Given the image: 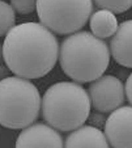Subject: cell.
I'll return each mask as SVG.
<instances>
[{
    "instance_id": "12",
    "label": "cell",
    "mask_w": 132,
    "mask_h": 148,
    "mask_svg": "<svg viewBox=\"0 0 132 148\" xmlns=\"http://www.w3.org/2000/svg\"><path fill=\"white\" fill-rule=\"evenodd\" d=\"M16 12L11 7V4L0 0V37L7 36L9 30L16 24Z\"/></svg>"
},
{
    "instance_id": "3",
    "label": "cell",
    "mask_w": 132,
    "mask_h": 148,
    "mask_svg": "<svg viewBox=\"0 0 132 148\" xmlns=\"http://www.w3.org/2000/svg\"><path fill=\"white\" fill-rule=\"evenodd\" d=\"M88 92L76 81L52 84L42 97V117L58 131H73L86 122L90 115Z\"/></svg>"
},
{
    "instance_id": "11",
    "label": "cell",
    "mask_w": 132,
    "mask_h": 148,
    "mask_svg": "<svg viewBox=\"0 0 132 148\" xmlns=\"http://www.w3.org/2000/svg\"><path fill=\"white\" fill-rule=\"evenodd\" d=\"M89 25L93 36L101 39L112 37L119 26L115 13H112L107 9H99V11L94 12L89 18Z\"/></svg>"
},
{
    "instance_id": "4",
    "label": "cell",
    "mask_w": 132,
    "mask_h": 148,
    "mask_svg": "<svg viewBox=\"0 0 132 148\" xmlns=\"http://www.w3.org/2000/svg\"><path fill=\"white\" fill-rule=\"evenodd\" d=\"M41 103L39 90L30 80L18 76L0 80V126L25 129L38 118Z\"/></svg>"
},
{
    "instance_id": "8",
    "label": "cell",
    "mask_w": 132,
    "mask_h": 148,
    "mask_svg": "<svg viewBox=\"0 0 132 148\" xmlns=\"http://www.w3.org/2000/svg\"><path fill=\"white\" fill-rule=\"evenodd\" d=\"M16 148H64V145L58 130L47 123H31L18 135Z\"/></svg>"
},
{
    "instance_id": "6",
    "label": "cell",
    "mask_w": 132,
    "mask_h": 148,
    "mask_svg": "<svg viewBox=\"0 0 132 148\" xmlns=\"http://www.w3.org/2000/svg\"><path fill=\"white\" fill-rule=\"evenodd\" d=\"M88 95L92 106L101 113H111L120 108L126 98L124 85L112 75H102L92 81Z\"/></svg>"
},
{
    "instance_id": "7",
    "label": "cell",
    "mask_w": 132,
    "mask_h": 148,
    "mask_svg": "<svg viewBox=\"0 0 132 148\" xmlns=\"http://www.w3.org/2000/svg\"><path fill=\"white\" fill-rule=\"evenodd\" d=\"M105 136L112 148H132V105L111 112L105 123Z\"/></svg>"
},
{
    "instance_id": "15",
    "label": "cell",
    "mask_w": 132,
    "mask_h": 148,
    "mask_svg": "<svg viewBox=\"0 0 132 148\" xmlns=\"http://www.w3.org/2000/svg\"><path fill=\"white\" fill-rule=\"evenodd\" d=\"M124 92H126V97L128 102L132 105V73L128 76L126 81V87H124Z\"/></svg>"
},
{
    "instance_id": "9",
    "label": "cell",
    "mask_w": 132,
    "mask_h": 148,
    "mask_svg": "<svg viewBox=\"0 0 132 148\" xmlns=\"http://www.w3.org/2000/svg\"><path fill=\"white\" fill-rule=\"evenodd\" d=\"M110 54L118 64L132 68V20L123 21L110 41Z\"/></svg>"
},
{
    "instance_id": "5",
    "label": "cell",
    "mask_w": 132,
    "mask_h": 148,
    "mask_svg": "<svg viewBox=\"0 0 132 148\" xmlns=\"http://www.w3.org/2000/svg\"><path fill=\"white\" fill-rule=\"evenodd\" d=\"M35 11L41 24L52 33L72 34L89 21L93 0H37Z\"/></svg>"
},
{
    "instance_id": "16",
    "label": "cell",
    "mask_w": 132,
    "mask_h": 148,
    "mask_svg": "<svg viewBox=\"0 0 132 148\" xmlns=\"http://www.w3.org/2000/svg\"><path fill=\"white\" fill-rule=\"evenodd\" d=\"M3 45H0V64H1V62H3Z\"/></svg>"
},
{
    "instance_id": "13",
    "label": "cell",
    "mask_w": 132,
    "mask_h": 148,
    "mask_svg": "<svg viewBox=\"0 0 132 148\" xmlns=\"http://www.w3.org/2000/svg\"><path fill=\"white\" fill-rule=\"evenodd\" d=\"M98 8L107 9L112 13H124L132 8V0H93Z\"/></svg>"
},
{
    "instance_id": "1",
    "label": "cell",
    "mask_w": 132,
    "mask_h": 148,
    "mask_svg": "<svg viewBox=\"0 0 132 148\" xmlns=\"http://www.w3.org/2000/svg\"><path fill=\"white\" fill-rule=\"evenodd\" d=\"M3 59L12 73L33 80L46 76L59 59V43L41 23L14 25L3 42Z\"/></svg>"
},
{
    "instance_id": "10",
    "label": "cell",
    "mask_w": 132,
    "mask_h": 148,
    "mask_svg": "<svg viewBox=\"0 0 132 148\" xmlns=\"http://www.w3.org/2000/svg\"><path fill=\"white\" fill-rule=\"evenodd\" d=\"M64 148H110V144L99 129L82 125L67 136Z\"/></svg>"
},
{
    "instance_id": "2",
    "label": "cell",
    "mask_w": 132,
    "mask_h": 148,
    "mask_svg": "<svg viewBox=\"0 0 132 148\" xmlns=\"http://www.w3.org/2000/svg\"><path fill=\"white\" fill-rule=\"evenodd\" d=\"M106 42L89 32H76L59 47L62 71L76 83H92L106 72L110 63Z\"/></svg>"
},
{
    "instance_id": "14",
    "label": "cell",
    "mask_w": 132,
    "mask_h": 148,
    "mask_svg": "<svg viewBox=\"0 0 132 148\" xmlns=\"http://www.w3.org/2000/svg\"><path fill=\"white\" fill-rule=\"evenodd\" d=\"M11 7L18 14H29L35 11L37 0H11Z\"/></svg>"
}]
</instances>
